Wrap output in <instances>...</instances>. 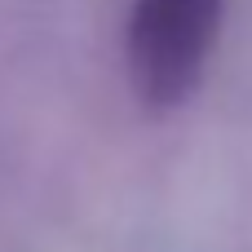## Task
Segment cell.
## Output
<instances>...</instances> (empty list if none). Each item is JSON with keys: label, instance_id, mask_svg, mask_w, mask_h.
Listing matches in <instances>:
<instances>
[{"label": "cell", "instance_id": "1", "mask_svg": "<svg viewBox=\"0 0 252 252\" xmlns=\"http://www.w3.org/2000/svg\"><path fill=\"white\" fill-rule=\"evenodd\" d=\"M221 0H142L133 18V75L151 102H177L217 31Z\"/></svg>", "mask_w": 252, "mask_h": 252}]
</instances>
